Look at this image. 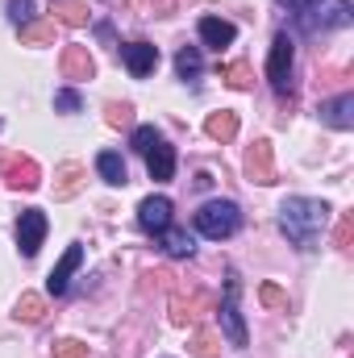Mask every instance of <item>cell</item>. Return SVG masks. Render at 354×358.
Wrapping results in <instances>:
<instances>
[{
	"mask_svg": "<svg viewBox=\"0 0 354 358\" xmlns=\"http://www.w3.org/2000/svg\"><path fill=\"white\" fill-rule=\"evenodd\" d=\"M325 225H330V204H325V200L292 196V200L279 204V229H283L288 242L300 246V250H317Z\"/></svg>",
	"mask_w": 354,
	"mask_h": 358,
	"instance_id": "1",
	"label": "cell"
},
{
	"mask_svg": "<svg viewBox=\"0 0 354 358\" xmlns=\"http://www.w3.org/2000/svg\"><path fill=\"white\" fill-rule=\"evenodd\" d=\"M238 225H242V213H238L234 200H208V204H200V213H196V229H200L204 238H213V242L234 238Z\"/></svg>",
	"mask_w": 354,
	"mask_h": 358,
	"instance_id": "2",
	"label": "cell"
},
{
	"mask_svg": "<svg viewBox=\"0 0 354 358\" xmlns=\"http://www.w3.org/2000/svg\"><path fill=\"white\" fill-rule=\"evenodd\" d=\"M351 17H354L351 0H313L309 8L296 13V21L309 34H317V29H342V25H351Z\"/></svg>",
	"mask_w": 354,
	"mask_h": 358,
	"instance_id": "3",
	"label": "cell"
},
{
	"mask_svg": "<svg viewBox=\"0 0 354 358\" xmlns=\"http://www.w3.org/2000/svg\"><path fill=\"white\" fill-rule=\"evenodd\" d=\"M292 63H296V50H292V38L288 34H275L271 42V59H267V80L275 92L292 88Z\"/></svg>",
	"mask_w": 354,
	"mask_h": 358,
	"instance_id": "4",
	"label": "cell"
},
{
	"mask_svg": "<svg viewBox=\"0 0 354 358\" xmlns=\"http://www.w3.org/2000/svg\"><path fill=\"white\" fill-rule=\"evenodd\" d=\"M42 238H46V213L42 208H25L21 221H17V246L25 259H34L42 250Z\"/></svg>",
	"mask_w": 354,
	"mask_h": 358,
	"instance_id": "5",
	"label": "cell"
},
{
	"mask_svg": "<svg viewBox=\"0 0 354 358\" xmlns=\"http://www.w3.org/2000/svg\"><path fill=\"white\" fill-rule=\"evenodd\" d=\"M234 296H238V279L229 275V296H225V304H221V334H225V342H229V346H238V350H242L250 338H246V325H242V313H238Z\"/></svg>",
	"mask_w": 354,
	"mask_h": 358,
	"instance_id": "6",
	"label": "cell"
},
{
	"mask_svg": "<svg viewBox=\"0 0 354 358\" xmlns=\"http://www.w3.org/2000/svg\"><path fill=\"white\" fill-rule=\"evenodd\" d=\"M121 59H125V67H129L134 80H146V76L159 67V46H150V42H129V46H121Z\"/></svg>",
	"mask_w": 354,
	"mask_h": 358,
	"instance_id": "7",
	"label": "cell"
},
{
	"mask_svg": "<svg viewBox=\"0 0 354 358\" xmlns=\"http://www.w3.org/2000/svg\"><path fill=\"white\" fill-rule=\"evenodd\" d=\"M138 225H142L146 234H163V229L171 225V200H167V196H146V200L138 204Z\"/></svg>",
	"mask_w": 354,
	"mask_h": 358,
	"instance_id": "8",
	"label": "cell"
},
{
	"mask_svg": "<svg viewBox=\"0 0 354 358\" xmlns=\"http://www.w3.org/2000/svg\"><path fill=\"white\" fill-rule=\"evenodd\" d=\"M80 263H84V246H67V250H63V259L55 263V271L46 275V292H50V296H63V292H67V283H71V275L80 271Z\"/></svg>",
	"mask_w": 354,
	"mask_h": 358,
	"instance_id": "9",
	"label": "cell"
},
{
	"mask_svg": "<svg viewBox=\"0 0 354 358\" xmlns=\"http://www.w3.org/2000/svg\"><path fill=\"white\" fill-rule=\"evenodd\" d=\"M246 176L255 183H275V155H271V142L259 138L250 150H246Z\"/></svg>",
	"mask_w": 354,
	"mask_h": 358,
	"instance_id": "10",
	"label": "cell"
},
{
	"mask_svg": "<svg viewBox=\"0 0 354 358\" xmlns=\"http://www.w3.org/2000/svg\"><path fill=\"white\" fill-rule=\"evenodd\" d=\"M59 63H63V76L76 80V84L96 76V59L88 55V46H63V59Z\"/></svg>",
	"mask_w": 354,
	"mask_h": 358,
	"instance_id": "11",
	"label": "cell"
},
{
	"mask_svg": "<svg viewBox=\"0 0 354 358\" xmlns=\"http://www.w3.org/2000/svg\"><path fill=\"white\" fill-rule=\"evenodd\" d=\"M321 121L334 125V129H354V96L342 92L338 100H325L321 104Z\"/></svg>",
	"mask_w": 354,
	"mask_h": 358,
	"instance_id": "12",
	"label": "cell"
},
{
	"mask_svg": "<svg viewBox=\"0 0 354 358\" xmlns=\"http://www.w3.org/2000/svg\"><path fill=\"white\" fill-rule=\"evenodd\" d=\"M146 171H150V179H159V183L176 176V150H171L163 138H159V142L146 150Z\"/></svg>",
	"mask_w": 354,
	"mask_h": 358,
	"instance_id": "13",
	"label": "cell"
},
{
	"mask_svg": "<svg viewBox=\"0 0 354 358\" xmlns=\"http://www.w3.org/2000/svg\"><path fill=\"white\" fill-rule=\"evenodd\" d=\"M4 179H8L13 187H21V192H34V187L42 183V171H38V163H34V159H21V155H17V159L8 163Z\"/></svg>",
	"mask_w": 354,
	"mask_h": 358,
	"instance_id": "14",
	"label": "cell"
},
{
	"mask_svg": "<svg viewBox=\"0 0 354 358\" xmlns=\"http://www.w3.org/2000/svg\"><path fill=\"white\" fill-rule=\"evenodd\" d=\"M234 38H238V29H234L229 21H221V17H200V42H204V46H217V50H221V46H229Z\"/></svg>",
	"mask_w": 354,
	"mask_h": 358,
	"instance_id": "15",
	"label": "cell"
},
{
	"mask_svg": "<svg viewBox=\"0 0 354 358\" xmlns=\"http://www.w3.org/2000/svg\"><path fill=\"white\" fill-rule=\"evenodd\" d=\"M96 171H100L104 183H113V187H125V183H129V167H125V159H121L117 150L96 155Z\"/></svg>",
	"mask_w": 354,
	"mask_h": 358,
	"instance_id": "16",
	"label": "cell"
},
{
	"mask_svg": "<svg viewBox=\"0 0 354 358\" xmlns=\"http://www.w3.org/2000/svg\"><path fill=\"white\" fill-rule=\"evenodd\" d=\"M204 134H208L213 142H234V138H238V113H229V108H221V113H208V121H204Z\"/></svg>",
	"mask_w": 354,
	"mask_h": 358,
	"instance_id": "17",
	"label": "cell"
},
{
	"mask_svg": "<svg viewBox=\"0 0 354 358\" xmlns=\"http://www.w3.org/2000/svg\"><path fill=\"white\" fill-rule=\"evenodd\" d=\"M204 308H208V296H192V300L176 296V300H171V321H176V325H196V321L204 317Z\"/></svg>",
	"mask_w": 354,
	"mask_h": 358,
	"instance_id": "18",
	"label": "cell"
},
{
	"mask_svg": "<svg viewBox=\"0 0 354 358\" xmlns=\"http://www.w3.org/2000/svg\"><path fill=\"white\" fill-rule=\"evenodd\" d=\"M187 355L192 358H217L221 355V334H213V329H192Z\"/></svg>",
	"mask_w": 354,
	"mask_h": 358,
	"instance_id": "19",
	"label": "cell"
},
{
	"mask_svg": "<svg viewBox=\"0 0 354 358\" xmlns=\"http://www.w3.org/2000/svg\"><path fill=\"white\" fill-rule=\"evenodd\" d=\"M50 13H55V21H63V25H88V4L84 0H50Z\"/></svg>",
	"mask_w": 354,
	"mask_h": 358,
	"instance_id": "20",
	"label": "cell"
},
{
	"mask_svg": "<svg viewBox=\"0 0 354 358\" xmlns=\"http://www.w3.org/2000/svg\"><path fill=\"white\" fill-rule=\"evenodd\" d=\"M84 176H88V171H84L80 163H67V167H59V183H55V196H59V200H71V196H76V192L84 187Z\"/></svg>",
	"mask_w": 354,
	"mask_h": 358,
	"instance_id": "21",
	"label": "cell"
},
{
	"mask_svg": "<svg viewBox=\"0 0 354 358\" xmlns=\"http://www.w3.org/2000/svg\"><path fill=\"white\" fill-rule=\"evenodd\" d=\"M163 246H167V255L171 259H192V250H196V242H192V234L187 229H163Z\"/></svg>",
	"mask_w": 354,
	"mask_h": 358,
	"instance_id": "22",
	"label": "cell"
},
{
	"mask_svg": "<svg viewBox=\"0 0 354 358\" xmlns=\"http://www.w3.org/2000/svg\"><path fill=\"white\" fill-rule=\"evenodd\" d=\"M55 42V21H29L21 29V46H46Z\"/></svg>",
	"mask_w": 354,
	"mask_h": 358,
	"instance_id": "23",
	"label": "cell"
},
{
	"mask_svg": "<svg viewBox=\"0 0 354 358\" xmlns=\"http://www.w3.org/2000/svg\"><path fill=\"white\" fill-rule=\"evenodd\" d=\"M17 317L29 321V325H38V321L46 317V300L34 296V292H21V300H17Z\"/></svg>",
	"mask_w": 354,
	"mask_h": 358,
	"instance_id": "24",
	"label": "cell"
},
{
	"mask_svg": "<svg viewBox=\"0 0 354 358\" xmlns=\"http://www.w3.org/2000/svg\"><path fill=\"white\" fill-rule=\"evenodd\" d=\"M221 80H225L229 88L246 92V88H250V84H255V71H250V63H229V67L221 71Z\"/></svg>",
	"mask_w": 354,
	"mask_h": 358,
	"instance_id": "25",
	"label": "cell"
},
{
	"mask_svg": "<svg viewBox=\"0 0 354 358\" xmlns=\"http://www.w3.org/2000/svg\"><path fill=\"white\" fill-rule=\"evenodd\" d=\"M176 71L183 76V80L200 71V50H196V46H179V55H176Z\"/></svg>",
	"mask_w": 354,
	"mask_h": 358,
	"instance_id": "26",
	"label": "cell"
},
{
	"mask_svg": "<svg viewBox=\"0 0 354 358\" xmlns=\"http://www.w3.org/2000/svg\"><path fill=\"white\" fill-rule=\"evenodd\" d=\"M155 142H159V129H155V125H138V129H134V138H129V146H134V150H142V155H146Z\"/></svg>",
	"mask_w": 354,
	"mask_h": 358,
	"instance_id": "27",
	"label": "cell"
},
{
	"mask_svg": "<svg viewBox=\"0 0 354 358\" xmlns=\"http://www.w3.org/2000/svg\"><path fill=\"white\" fill-rule=\"evenodd\" d=\"M80 104H84V100H80V92L76 88H59L55 92V108H59V113H80Z\"/></svg>",
	"mask_w": 354,
	"mask_h": 358,
	"instance_id": "28",
	"label": "cell"
},
{
	"mask_svg": "<svg viewBox=\"0 0 354 358\" xmlns=\"http://www.w3.org/2000/svg\"><path fill=\"white\" fill-rule=\"evenodd\" d=\"M259 300H263L267 308H288V292L275 287V283H263V287H259Z\"/></svg>",
	"mask_w": 354,
	"mask_h": 358,
	"instance_id": "29",
	"label": "cell"
},
{
	"mask_svg": "<svg viewBox=\"0 0 354 358\" xmlns=\"http://www.w3.org/2000/svg\"><path fill=\"white\" fill-rule=\"evenodd\" d=\"M55 358H88V346L76 338H63V342H55Z\"/></svg>",
	"mask_w": 354,
	"mask_h": 358,
	"instance_id": "30",
	"label": "cell"
},
{
	"mask_svg": "<svg viewBox=\"0 0 354 358\" xmlns=\"http://www.w3.org/2000/svg\"><path fill=\"white\" fill-rule=\"evenodd\" d=\"M8 17H13L17 25H29V17H34V0H8Z\"/></svg>",
	"mask_w": 354,
	"mask_h": 358,
	"instance_id": "31",
	"label": "cell"
},
{
	"mask_svg": "<svg viewBox=\"0 0 354 358\" xmlns=\"http://www.w3.org/2000/svg\"><path fill=\"white\" fill-rule=\"evenodd\" d=\"M129 113H134L129 104H108V117H104V121H108V125H129Z\"/></svg>",
	"mask_w": 354,
	"mask_h": 358,
	"instance_id": "32",
	"label": "cell"
},
{
	"mask_svg": "<svg viewBox=\"0 0 354 358\" xmlns=\"http://www.w3.org/2000/svg\"><path fill=\"white\" fill-rule=\"evenodd\" d=\"M279 4H288V8H292V13H300V8H309V4H313V0H279Z\"/></svg>",
	"mask_w": 354,
	"mask_h": 358,
	"instance_id": "33",
	"label": "cell"
}]
</instances>
